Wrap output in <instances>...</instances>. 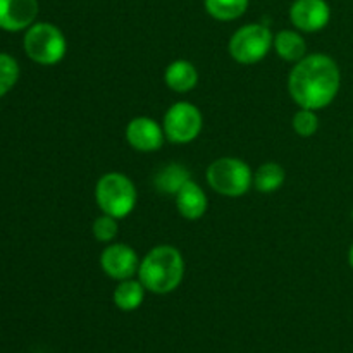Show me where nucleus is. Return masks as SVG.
Returning <instances> with one entry per match:
<instances>
[{
    "mask_svg": "<svg viewBox=\"0 0 353 353\" xmlns=\"http://www.w3.org/2000/svg\"><path fill=\"white\" fill-rule=\"evenodd\" d=\"M341 72L334 59L324 54L305 55L293 65L288 78V92L303 109L321 110L336 99Z\"/></svg>",
    "mask_w": 353,
    "mask_h": 353,
    "instance_id": "nucleus-1",
    "label": "nucleus"
},
{
    "mask_svg": "<svg viewBox=\"0 0 353 353\" xmlns=\"http://www.w3.org/2000/svg\"><path fill=\"white\" fill-rule=\"evenodd\" d=\"M185 276V261L178 248L159 245L140 261L138 279L145 290L157 295L171 293L181 285Z\"/></svg>",
    "mask_w": 353,
    "mask_h": 353,
    "instance_id": "nucleus-2",
    "label": "nucleus"
},
{
    "mask_svg": "<svg viewBox=\"0 0 353 353\" xmlns=\"http://www.w3.org/2000/svg\"><path fill=\"white\" fill-rule=\"evenodd\" d=\"M137 188L123 172H107L97 181L95 200L100 210L116 219L130 216L137 205Z\"/></svg>",
    "mask_w": 353,
    "mask_h": 353,
    "instance_id": "nucleus-3",
    "label": "nucleus"
},
{
    "mask_svg": "<svg viewBox=\"0 0 353 353\" xmlns=\"http://www.w3.org/2000/svg\"><path fill=\"white\" fill-rule=\"evenodd\" d=\"M24 52L40 65H54L64 59L68 41L64 33L50 23H34L26 30L23 40Z\"/></svg>",
    "mask_w": 353,
    "mask_h": 353,
    "instance_id": "nucleus-4",
    "label": "nucleus"
},
{
    "mask_svg": "<svg viewBox=\"0 0 353 353\" xmlns=\"http://www.w3.org/2000/svg\"><path fill=\"white\" fill-rule=\"evenodd\" d=\"M207 183L224 196H241L254 185V172L247 162L236 157H223L207 168Z\"/></svg>",
    "mask_w": 353,
    "mask_h": 353,
    "instance_id": "nucleus-5",
    "label": "nucleus"
},
{
    "mask_svg": "<svg viewBox=\"0 0 353 353\" xmlns=\"http://www.w3.org/2000/svg\"><path fill=\"white\" fill-rule=\"evenodd\" d=\"M274 47V37L264 24L252 23L240 28L228 43V52L238 64L250 65L261 62Z\"/></svg>",
    "mask_w": 353,
    "mask_h": 353,
    "instance_id": "nucleus-6",
    "label": "nucleus"
},
{
    "mask_svg": "<svg viewBox=\"0 0 353 353\" xmlns=\"http://www.w3.org/2000/svg\"><path fill=\"white\" fill-rule=\"evenodd\" d=\"M203 126L202 112L190 102H176L164 114V133L172 143H190L200 134Z\"/></svg>",
    "mask_w": 353,
    "mask_h": 353,
    "instance_id": "nucleus-7",
    "label": "nucleus"
},
{
    "mask_svg": "<svg viewBox=\"0 0 353 353\" xmlns=\"http://www.w3.org/2000/svg\"><path fill=\"white\" fill-rule=\"evenodd\" d=\"M100 265L109 278L124 281V279H131L134 274H138L140 259L130 245L114 243L103 248L102 255H100Z\"/></svg>",
    "mask_w": 353,
    "mask_h": 353,
    "instance_id": "nucleus-8",
    "label": "nucleus"
},
{
    "mask_svg": "<svg viewBox=\"0 0 353 353\" xmlns=\"http://www.w3.org/2000/svg\"><path fill=\"white\" fill-rule=\"evenodd\" d=\"M290 19L296 30L316 33L330 23V3L326 0H295L290 7Z\"/></svg>",
    "mask_w": 353,
    "mask_h": 353,
    "instance_id": "nucleus-9",
    "label": "nucleus"
},
{
    "mask_svg": "<svg viewBox=\"0 0 353 353\" xmlns=\"http://www.w3.org/2000/svg\"><path fill=\"white\" fill-rule=\"evenodd\" d=\"M164 128L147 116L134 117L126 128V140L138 152H157L164 143Z\"/></svg>",
    "mask_w": 353,
    "mask_h": 353,
    "instance_id": "nucleus-10",
    "label": "nucleus"
},
{
    "mask_svg": "<svg viewBox=\"0 0 353 353\" xmlns=\"http://www.w3.org/2000/svg\"><path fill=\"white\" fill-rule=\"evenodd\" d=\"M38 16V0H0V30H28Z\"/></svg>",
    "mask_w": 353,
    "mask_h": 353,
    "instance_id": "nucleus-11",
    "label": "nucleus"
},
{
    "mask_svg": "<svg viewBox=\"0 0 353 353\" xmlns=\"http://www.w3.org/2000/svg\"><path fill=\"white\" fill-rule=\"evenodd\" d=\"M176 207L179 214L188 221H196L207 212V195L202 186L196 185L193 179L186 181L176 193Z\"/></svg>",
    "mask_w": 353,
    "mask_h": 353,
    "instance_id": "nucleus-12",
    "label": "nucleus"
},
{
    "mask_svg": "<svg viewBox=\"0 0 353 353\" xmlns=\"http://www.w3.org/2000/svg\"><path fill=\"white\" fill-rule=\"evenodd\" d=\"M164 81L176 93L192 92L196 83H199V72H196L195 65L192 62L185 61V59H178V61H172L165 68Z\"/></svg>",
    "mask_w": 353,
    "mask_h": 353,
    "instance_id": "nucleus-13",
    "label": "nucleus"
},
{
    "mask_svg": "<svg viewBox=\"0 0 353 353\" xmlns=\"http://www.w3.org/2000/svg\"><path fill=\"white\" fill-rule=\"evenodd\" d=\"M274 50L281 59L288 62H299L305 57L307 43L302 34L292 30L279 31L274 37Z\"/></svg>",
    "mask_w": 353,
    "mask_h": 353,
    "instance_id": "nucleus-14",
    "label": "nucleus"
},
{
    "mask_svg": "<svg viewBox=\"0 0 353 353\" xmlns=\"http://www.w3.org/2000/svg\"><path fill=\"white\" fill-rule=\"evenodd\" d=\"M145 299V286L141 285L140 279H124L117 285L114 290V303L117 309L124 310V312H131L137 310L138 307L143 303Z\"/></svg>",
    "mask_w": 353,
    "mask_h": 353,
    "instance_id": "nucleus-15",
    "label": "nucleus"
},
{
    "mask_svg": "<svg viewBox=\"0 0 353 353\" xmlns=\"http://www.w3.org/2000/svg\"><path fill=\"white\" fill-rule=\"evenodd\" d=\"M190 172L181 164H168L155 174V188L165 195H176L186 181H190Z\"/></svg>",
    "mask_w": 353,
    "mask_h": 353,
    "instance_id": "nucleus-16",
    "label": "nucleus"
},
{
    "mask_svg": "<svg viewBox=\"0 0 353 353\" xmlns=\"http://www.w3.org/2000/svg\"><path fill=\"white\" fill-rule=\"evenodd\" d=\"M286 172L278 162H265L254 172V186L261 193H274L285 185Z\"/></svg>",
    "mask_w": 353,
    "mask_h": 353,
    "instance_id": "nucleus-17",
    "label": "nucleus"
},
{
    "mask_svg": "<svg viewBox=\"0 0 353 353\" xmlns=\"http://www.w3.org/2000/svg\"><path fill=\"white\" fill-rule=\"evenodd\" d=\"M250 0H203L205 10L217 21H234L243 16Z\"/></svg>",
    "mask_w": 353,
    "mask_h": 353,
    "instance_id": "nucleus-18",
    "label": "nucleus"
},
{
    "mask_svg": "<svg viewBox=\"0 0 353 353\" xmlns=\"http://www.w3.org/2000/svg\"><path fill=\"white\" fill-rule=\"evenodd\" d=\"M19 79V64L9 54L0 52V99L6 97L16 86Z\"/></svg>",
    "mask_w": 353,
    "mask_h": 353,
    "instance_id": "nucleus-19",
    "label": "nucleus"
},
{
    "mask_svg": "<svg viewBox=\"0 0 353 353\" xmlns=\"http://www.w3.org/2000/svg\"><path fill=\"white\" fill-rule=\"evenodd\" d=\"M293 130L302 138L314 137L316 131L319 130V117H317L316 110L300 107L299 112L293 116Z\"/></svg>",
    "mask_w": 353,
    "mask_h": 353,
    "instance_id": "nucleus-20",
    "label": "nucleus"
},
{
    "mask_svg": "<svg viewBox=\"0 0 353 353\" xmlns=\"http://www.w3.org/2000/svg\"><path fill=\"white\" fill-rule=\"evenodd\" d=\"M117 230H119L117 219L112 216H107V214H102V216L93 221V236H95V240L102 241V243L112 241L117 236Z\"/></svg>",
    "mask_w": 353,
    "mask_h": 353,
    "instance_id": "nucleus-21",
    "label": "nucleus"
},
{
    "mask_svg": "<svg viewBox=\"0 0 353 353\" xmlns=\"http://www.w3.org/2000/svg\"><path fill=\"white\" fill-rule=\"evenodd\" d=\"M348 262H350V268L353 269V245H352L350 252H348Z\"/></svg>",
    "mask_w": 353,
    "mask_h": 353,
    "instance_id": "nucleus-22",
    "label": "nucleus"
},
{
    "mask_svg": "<svg viewBox=\"0 0 353 353\" xmlns=\"http://www.w3.org/2000/svg\"><path fill=\"white\" fill-rule=\"evenodd\" d=\"M352 217H353V212H352Z\"/></svg>",
    "mask_w": 353,
    "mask_h": 353,
    "instance_id": "nucleus-23",
    "label": "nucleus"
}]
</instances>
